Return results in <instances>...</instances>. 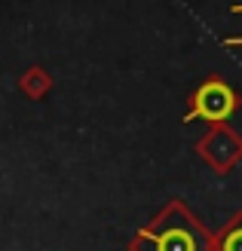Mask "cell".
<instances>
[{
  "mask_svg": "<svg viewBox=\"0 0 242 251\" xmlns=\"http://www.w3.org/2000/svg\"><path fill=\"white\" fill-rule=\"evenodd\" d=\"M212 239L215 233L184 199H169L129 239L126 251H212Z\"/></svg>",
  "mask_w": 242,
  "mask_h": 251,
  "instance_id": "obj_1",
  "label": "cell"
},
{
  "mask_svg": "<svg viewBox=\"0 0 242 251\" xmlns=\"http://www.w3.org/2000/svg\"><path fill=\"white\" fill-rule=\"evenodd\" d=\"M239 92L218 74H209L193 92L187 95V110H184V123L202 120L206 126H218V123H230V117L239 110Z\"/></svg>",
  "mask_w": 242,
  "mask_h": 251,
  "instance_id": "obj_2",
  "label": "cell"
},
{
  "mask_svg": "<svg viewBox=\"0 0 242 251\" xmlns=\"http://www.w3.org/2000/svg\"><path fill=\"white\" fill-rule=\"evenodd\" d=\"M193 150L215 175H230L242 162V135L230 123H218L209 126L206 135L193 144Z\"/></svg>",
  "mask_w": 242,
  "mask_h": 251,
  "instance_id": "obj_3",
  "label": "cell"
},
{
  "mask_svg": "<svg viewBox=\"0 0 242 251\" xmlns=\"http://www.w3.org/2000/svg\"><path fill=\"white\" fill-rule=\"evenodd\" d=\"M19 92L25 98H31V101H40V98H46L53 92V74L40 65H31L28 71H22V77H19Z\"/></svg>",
  "mask_w": 242,
  "mask_h": 251,
  "instance_id": "obj_4",
  "label": "cell"
},
{
  "mask_svg": "<svg viewBox=\"0 0 242 251\" xmlns=\"http://www.w3.org/2000/svg\"><path fill=\"white\" fill-rule=\"evenodd\" d=\"M212 251H242V208L233 211L224 227L215 233Z\"/></svg>",
  "mask_w": 242,
  "mask_h": 251,
  "instance_id": "obj_5",
  "label": "cell"
},
{
  "mask_svg": "<svg viewBox=\"0 0 242 251\" xmlns=\"http://www.w3.org/2000/svg\"><path fill=\"white\" fill-rule=\"evenodd\" d=\"M224 46H233V49H242V34H239V37H224Z\"/></svg>",
  "mask_w": 242,
  "mask_h": 251,
  "instance_id": "obj_6",
  "label": "cell"
},
{
  "mask_svg": "<svg viewBox=\"0 0 242 251\" xmlns=\"http://www.w3.org/2000/svg\"><path fill=\"white\" fill-rule=\"evenodd\" d=\"M230 12H233V16H242V3H233V6H230Z\"/></svg>",
  "mask_w": 242,
  "mask_h": 251,
  "instance_id": "obj_7",
  "label": "cell"
}]
</instances>
